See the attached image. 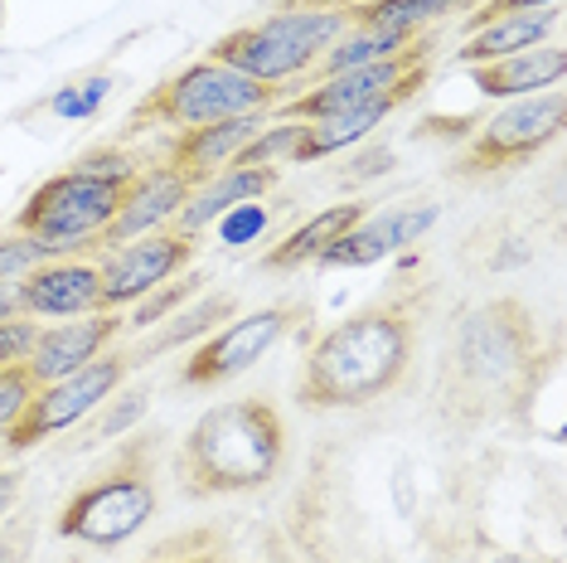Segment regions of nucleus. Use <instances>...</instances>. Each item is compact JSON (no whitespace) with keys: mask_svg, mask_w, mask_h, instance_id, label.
<instances>
[{"mask_svg":"<svg viewBox=\"0 0 567 563\" xmlns=\"http://www.w3.org/2000/svg\"><path fill=\"white\" fill-rule=\"evenodd\" d=\"M422 297L427 291L417 282H398L389 297L320 330L296 375V403L311 413H354L389 399L408 379L412 350H417Z\"/></svg>","mask_w":567,"mask_h":563,"instance_id":"obj_1","label":"nucleus"},{"mask_svg":"<svg viewBox=\"0 0 567 563\" xmlns=\"http://www.w3.org/2000/svg\"><path fill=\"white\" fill-rule=\"evenodd\" d=\"M471 73V88L489 102H514V98H534V93H548V88H563L567 79V49L563 44H538V49H524V54H509V59H495V63H475Z\"/></svg>","mask_w":567,"mask_h":563,"instance_id":"obj_21","label":"nucleus"},{"mask_svg":"<svg viewBox=\"0 0 567 563\" xmlns=\"http://www.w3.org/2000/svg\"><path fill=\"white\" fill-rule=\"evenodd\" d=\"M63 563H83V559H63Z\"/></svg>","mask_w":567,"mask_h":563,"instance_id":"obj_43","label":"nucleus"},{"mask_svg":"<svg viewBox=\"0 0 567 563\" xmlns=\"http://www.w3.org/2000/svg\"><path fill=\"white\" fill-rule=\"evenodd\" d=\"M422 34H393V30H364V24H350V30L334 40L326 54H320V63L311 73H306V83L316 79H330V73H350V69H369V63H383L393 54H403V49H412Z\"/></svg>","mask_w":567,"mask_h":563,"instance_id":"obj_26","label":"nucleus"},{"mask_svg":"<svg viewBox=\"0 0 567 563\" xmlns=\"http://www.w3.org/2000/svg\"><path fill=\"white\" fill-rule=\"evenodd\" d=\"M481 0H354L350 20L364 30H393V34H427L436 20L466 16Z\"/></svg>","mask_w":567,"mask_h":563,"instance_id":"obj_25","label":"nucleus"},{"mask_svg":"<svg viewBox=\"0 0 567 563\" xmlns=\"http://www.w3.org/2000/svg\"><path fill=\"white\" fill-rule=\"evenodd\" d=\"M151 383H136V389H117L107 403L97 408L93 418H83L79 422V438L69 442V457H79V452H93V447H107V442H122L126 432H136L141 422H146L151 413Z\"/></svg>","mask_w":567,"mask_h":563,"instance_id":"obj_27","label":"nucleus"},{"mask_svg":"<svg viewBox=\"0 0 567 563\" xmlns=\"http://www.w3.org/2000/svg\"><path fill=\"white\" fill-rule=\"evenodd\" d=\"M563 122H567L563 88H548V93H534V98H514L505 108L489 112V117L475 122L471 146L461 151V161H456V175L481 181V175L528 165L563 136Z\"/></svg>","mask_w":567,"mask_h":563,"instance_id":"obj_9","label":"nucleus"},{"mask_svg":"<svg viewBox=\"0 0 567 563\" xmlns=\"http://www.w3.org/2000/svg\"><path fill=\"white\" fill-rule=\"evenodd\" d=\"M412 93H389V98H373L364 108H350V112H330V117H316V122H301V136L291 146V165H316V161H330L340 151H354L359 141H369L383 122L403 108Z\"/></svg>","mask_w":567,"mask_h":563,"instance_id":"obj_20","label":"nucleus"},{"mask_svg":"<svg viewBox=\"0 0 567 563\" xmlns=\"http://www.w3.org/2000/svg\"><path fill=\"white\" fill-rule=\"evenodd\" d=\"M389 171H393V151L379 146V151H364V156L354 161L350 181H373V175H389Z\"/></svg>","mask_w":567,"mask_h":563,"instance_id":"obj_39","label":"nucleus"},{"mask_svg":"<svg viewBox=\"0 0 567 563\" xmlns=\"http://www.w3.org/2000/svg\"><path fill=\"white\" fill-rule=\"evenodd\" d=\"M44 263H54V258H49V248L34 234H20V228L0 234V277L6 282L30 277L34 267H44Z\"/></svg>","mask_w":567,"mask_h":563,"instance_id":"obj_33","label":"nucleus"},{"mask_svg":"<svg viewBox=\"0 0 567 563\" xmlns=\"http://www.w3.org/2000/svg\"><path fill=\"white\" fill-rule=\"evenodd\" d=\"M558 350H538V321L519 297H489L461 316L442 365V413L451 428H485L524 413Z\"/></svg>","mask_w":567,"mask_h":563,"instance_id":"obj_2","label":"nucleus"},{"mask_svg":"<svg viewBox=\"0 0 567 563\" xmlns=\"http://www.w3.org/2000/svg\"><path fill=\"white\" fill-rule=\"evenodd\" d=\"M20 311L34 321H73V316L102 311L97 263L93 258H54L20 277Z\"/></svg>","mask_w":567,"mask_h":563,"instance_id":"obj_16","label":"nucleus"},{"mask_svg":"<svg viewBox=\"0 0 567 563\" xmlns=\"http://www.w3.org/2000/svg\"><path fill=\"white\" fill-rule=\"evenodd\" d=\"M0 30H6V0H0Z\"/></svg>","mask_w":567,"mask_h":563,"instance_id":"obj_42","label":"nucleus"},{"mask_svg":"<svg viewBox=\"0 0 567 563\" xmlns=\"http://www.w3.org/2000/svg\"><path fill=\"white\" fill-rule=\"evenodd\" d=\"M277 185H281V165H228V171H218L214 181L195 185V195L179 204L171 228L175 234L199 238L204 228L218 224V214H228L234 204H248V199H267Z\"/></svg>","mask_w":567,"mask_h":563,"instance_id":"obj_19","label":"nucleus"},{"mask_svg":"<svg viewBox=\"0 0 567 563\" xmlns=\"http://www.w3.org/2000/svg\"><path fill=\"white\" fill-rule=\"evenodd\" d=\"M281 467H287V418L262 393L204 408L175 452V481L189 501L252 495L272 485Z\"/></svg>","mask_w":567,"mask_h":563,"instance_id":"obj_3","label":"nucleus"},{"mask_svg":"<svg viewBox=\"0 0 567 563\" xmlns=\"http://www.w3.org/2000/svg\"><path fill=\"white\" fill-rule=\"evenodd\" d=\"M350 6L354 0H281V6H272V16L218 34L204 59L228 63V69L248 73L267 88H291L296 93V83H306L320 54L354 24Z\"/></svg>","mask_w":567,"mask_h":563,"instance_id":"obj_5","label":"nucleus"},{"mask_svg":"<svg viewBox=\"0 0 567 563\" xmlns=\"http://www.w3.org/2000/svg\"><path fill=\"white\" fill-rule=\"evenodd\" d=\"M234 316H238L234 291H199V297L185 301L175 316L151 326V336H141L136 345H122V350H126V360H132V369H146L156 355H175V350H185V345H199L224 321H234Z\"/></svg>","mask_w":567,"mask_h":563,"instance_id":"obj_22","label":"nucleus"},{"mask_svg":"<svg viewBox=\"0 0 567 563\" xmlns=\"http://www.w3.org/2000/svg\"><path fill=\"white\" fill-rule=\"evenodd\" d=\"M272 112H248V117H224V122H209V126H189V132H175L171 146H165V165L179 171L189 185H204L214 181L218 171L238 161V151L262 132Z\"/></svg>","mask_w":567,"mask_h":563,"instance_id":"obj_18","label":"nucleus"},{"mask_svg":"<svg viewBox=\"0 0 567 563\" xmlns=\"http://www.w3.org/2000/svg\"><path fill=\"white\" fill-rule=\"evenodd\" d=\"M122 336H126V311H87L73 316V321H54L40 330L24 369H30L34 383H54L73 375V369L93 365L97 355H107Z\"/></svg>","mask_w":567,"mask_h":563,"instance_id":"obj_14","label":"nucleus"},{"mask_svg":"<svg viewBox=\"0 0 567 563\" xmlns=\"http://www.w3.org/2000/svg\"><path fill=\"white\" fill-rule=\"evenodd\" d=\"M563 24V6H544V10H519V16H499L471 30L456 49V63H495V59H509V54H524V49H538V44H553Z\"/></svg>","mask_w":567,"mask_h":563,"instance_id":"obj_23","label":"nucleus"},{"mask_svg":"<svg viewBox=\"0 0 567 563\" xmlns=\"http://www.w3.org/2000/svg\"><path fill=\"white\" fill-rule=\"evenodd\" d=\"M79 171H87V175H97V181H112V185H132L141 171H146V161L136 156V151H126V146H93V151H83L79 161Z\"/></svg>","mask_w":567,"mask_h":563,"instance_id":"obj_32","label":"nucleus"},{"mask_svg":"<svg viewBox=\"0 0 567 563\" xmlns=\"http://www.w3.org/2000/svg\"><path fill=\"white\" fill-rule=\"evenodd\" d=\"M195 253H199V238L175 234V228H156V234H141L132 243H117V248H102L93 258L97 287H102V311H132L161 282L189 273Z\"/></svg>","mask_w":567,"mask_h":563,"instance_id":"obj_12","label":"nucleus"},{"mask_svg":"<svg viewBox=\"0 0 567 563\" xmlns=\"http://www.w3.org/2000/svg\"><path fill=\"white\" fill-rule=\"evenodd\" d=\"M122 190L126 185L97 181V175L69 165V171L49 175V181L30 190V199L16 214V228L40 238L49 248V258H83V253L102 248L97 238H102V228L117 219Z\"/></svg>","mask_w":567,"mask_h":563,"instance_id":"obj_7","label":"nucleus"},{"mask_svg":"<svg viewBox=\"0 0 567 563\" xmlns=\"http://www.w3.org/2000/svg\"><path fill=\"white\" fill-rule=\"evenodd\" d=\"M126 375H132V360H126L122 345H112V350L97 355L93 365L73 369V375H63L54 383H40V389H34V399L24 403V413L16 418V428L0 438V452L24 457L30 447L59 438V432H73L83 418H93L97 408L122 389Z\"/></svg>","mask_w":567,"mask_h":563,"instance_id":"obj_8","label":"nucleus"},{"mask_svg":"<svg viewBox=\"0 0 567 563\" xmlns=\"http://www.w3.org/2000/svg\"><path fill=\"white\" fill-rule=\"evenodd\" d=\"M20 491H24V471H16V467H0V524L16 515Z\"/></svg>","mask_w":567,"mask_h":563,"instance_id":"obj_38","label":"nucleus"},{"mask_svg":"<svg viewBox=\"0 0 567 563\" xmlns=\"http://www.w3.org/2000/svg\"><path fill=\"white\" fill-rule=\"evenodd\" d=\"M34 389H40V383L30 379V369H24V365H6V369H0V438L16 428V418L24 413V403L34 399Z\"/></svg>","mask_w":567,"mask_h":563,"instance_id":"obj_34","label":"nucleus"},{"mask_svg":"<svg viewBox=\"0 0 567 563\" xmlns=\"http://www.w3.org/2000/svg\"><path fill=\"white\" fill-rule=\"evenodd\" d=\"M489 563H548V559H538V554H514V549H509V554H495Z\"/></svg>","mask_w":567,"mask_h":563,"instance_id":"obj_41","label":"nucleus"},{"mask_svg":"<svg viewBox=\"0 0 567 563\" xmlns=\"http://www.w3.org/2000/svg\"><path fill=\"white\" fill-rule=\"evenodd\" d=\"M296 136H301V122H291V117H277L272 122V117H267V126L238 151L234 165H291Z\"/></svg>","mask_w":567,"mask_h":563,"instance_id":"obj_30","label":"nucleus"},{"mask_svg":"<svg viewBox=\"0 0 567 563\" xmlns=\"http://www.w3.org/2000/svg\"><path fill=\"white\" fill-rule=\"evenodd\" d=\"M146 563H301V554L262 524L248 530V544H238V534L218 530V524H199V530L161 540Z\"/></svg>","mask_w":567,"mask_h":563,"instance_id":"obj_17","label":"nucleus"},{"mask_svg":"<svg viewBox=\"0 0 567 563\" xmlns=\"http://www.w3.org/2000/svg\"><path fill=\"white\" fill-rule=\"evenodd\" d=\"M281 98H291V88H267V83L248 79V73L228 69V63L195 59L136 102L132 117H126V136L146 132V126L189 132V126H209V122H224V117L272 112Z\"/></svg>","mask_w":567,"mask_h":563,"instance_id":"obj_6","label":"nucleus"},{"mask_svg":"<svg viewBox=\"0 0 567 563\" xmlns=\"http://www.w3.org/2000/svg\"><path fill=\"white\" fill-rule=\"evenodd\" d=\"M40 321L34 316H10V321H0V369L6 365H24L34 350V340H40Z\"/></svg>","mask_w":567,"mask_h":563,"instance_id":"obj_36","label":"nucleus"},{"mask_svg":"<svg viewBox=\"0 0 567 563\" xmlns=\"http://www.w3.org/2000/svg\"><path fill=\"white\" fill-rule=\"evenodd\" d=\"M218 248H248V243H262L267 228H272V209L262 199L234 204L228 214H218Z\"/></svg>","mask_w":567,"mask_h":563,"instance_id":"obj_31","label":"nucleus"},{"mask_svg":"<svg viewBox=\"0 0 567 563\" xmlns=\"http://www.w3.org/2000/svg\"><path fill=\"white\" fill-rule=\"evenodd\" d=\"M189 195H195V185L185 181L179 171H171V165H146V171L136 175L132 185L122 190V209L117 219H112L107 228H102V248H117V243H132L141 234H156V228H171L179 204H185ZM97 248V253H102Z\"/></svg>","mask_w":567,"mask_h":563,"instance_id":"obj_15","label":"nucleus"},{"mask_svg":"<svg viewBox=\"0 0 567 563\" xmlns=\"http://www.w3.org/2000/svg\"><path fill=\"white\" fill-rule=\"evenodd\" d=\"M301 321H306L301 301H267V306H257V311L234 316V321H224L214 336H204L195 350H189V360L179 365V383H185V389H218V383L248 375V369L262 360V355H272Z\"/></svg>","mask_w":567,"mask_h":563,"instance_id":"obj_10","label":"nucleus"},{"mask_svg":"<svg viewBox=\"0 0 567 563\" xmlns=\"http://www.w3.org/2000/svg\"><path fill=\"white\" fill-rule=\"evenodd\" d=\"M442 219L436 199H393L389 209H369L344 238H334L326 253L316 258V267H373L393 253L417 248L422 238Z\"/></svg>","mask_w":567,"mask_h":563,"instance_id":"obj_13","label":"nucleus"},{"mask_svg":"<svg viewBox=\"0 0 567 563\" xmlns=\"http://www.w3.org/2000/svg\"><path fill=\"white\" fill-rule=\"evenodd\" d=\"M107 93H112V79H107V73H87V79H73V83L54 88L44 108L54 112L59 122H87V117H97V112H102Z\"/></svg>","mask_w":567,"mask_h":563,"instance_id":"obj_29","label":"nucleus"},{"mask_svg":"<svg viewBox=\"0 0 567 563\" xmlns=\"http://www.w3.org/2000/svg\"><path fill=\"white\" fill-rule=\"evenodd\" d=\"M204 282H209V273L189 267V273H179V277H171V282H161L156 291H146V297L132 306V316H126V336H146L151 326H161L165 316H175L185 301H195V297H199Z\"/></svg>","mask_w":567,"mask_h":563,"instance_id":"obj_28","label":"nucleus"},{"mask_svg":"<svg viewBox=\"0 0 567 563\" xmlns=\"http://www.w3.org/2000/svg\"><path fill=\"white\" fill-rule=\"evenodd\" d=\"M34 540H40V520L30 510H16V515L0 524V563H30Z\"/></svg>","mask_w":567,"mask_h":563,"instance_id":"obj_35","label":"nucleus"},{"mask_svg":"<svg viewBox=\"0 0 567 563\" xmlns=\"http://www.w3.org/2000/svg\"><path fill=\"white\" fill-rule=\"evenodd\" d=\"M364 214H369V204H359V199L326 204L320 214H311V219L296 224L281 243H272V248L262 253V267H267V273H301V267H311L334 238L350 234Z\"/></svg>","mask_w":567,"mask_h":563,"instance_id":"obj_24","label":"nucleus"},{"mask_svg":"<svg viewBox=\"0 0 567 563\" xmlns=\"http://www.w3.org/2000/svg\"><path fill=\"white\" fill-rule=\"evenodd\" d=\"M165 432H126L112 457L59 505L54 534L83 549L132 544L161 510Z\"/></svg>","mask_w":567,"mask_h":563,"instance_id":"obj_4","label":"nucleus"},{"mask_svg":"<svg viewBox=\"0 0 567 563\" xmlns=\"http://www.w3.org/2000/svg\"><path fill=\"white\" fill-rule=\"evenodd\" d=\"M10 316H24L20 311V282L0 277V321H10Z\"/></svg>","mask_w":567,"mask_h":563,"instance_id":"obj_40","label":"nucleus"},{"mask_svg":"<svg viewBox=\"0 0 567 563\" xmlns=\"http://www.w3.org/2000/svg\"><path fill=\"white\" fill-rule=\"evenodd\" d=\"M544 6H563V0H481L475 10H466V34L499 16H519V10H544Z\"/></svg>","mask_w":567,"mask_h":563,"instance_id":"obj_37","label":"nucleus"},{"mask_svg":"<svg viewBox=\"0 0 567 563\" xmlns=\"http://www.w3.org/2000/svg\"><path fill=\"white\" fill-rule=\"evenodd\" d=\"M432 54H436V40L422 34L412 49L403 54L383 59V63H369V69H350V73H330V79H316V83H301L291 98H281L272 108V117H291V122H316V117H330V112H350V108H364L373 98H389V93H417L432 73Z\"/></svg>","mask_w":567,"mask_h":563,"instance_id":"obj_11","label":"nucleus"}]
</instances>
